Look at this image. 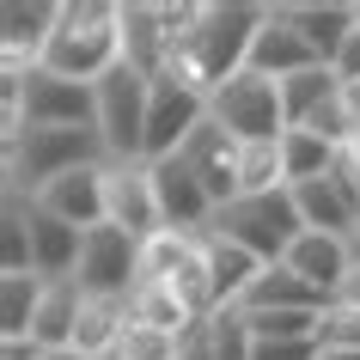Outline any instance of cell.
<instances>
[{
  "label": "cell",
  "mask_w": 360,
  "mask_h": 360,
  "mask_svg": "<svg viewBox=\"0 0 360 360\" xmlns=\"http://www.w3.org/2000/svg\"><path fill=\"white\" fill-rule=\"evenodd\" d=\"M122 330H129V300H92V293H86L74 348H79L86 360H92V354H110L116 342H122Z\"/></svg>",
  "instance_id": "d4e9b609"
},
{
  "label": "cell",
  "mask_w": 360,
  "mask_h": 360,
  "mask_svg": "<svg viewBox=\"0 0 360 360\" xmlns=\"http://www.w3.org/2000/svg\"><path fill=\"white\" fill-rule=\"evenodd\" d=\"M19 116L25 129H98V86L37 68L19 79Z\"/></svg>",
  "instance_id": "52a82bcc"
},
{
  "label": "cell",
  "mask_w": 360,
  "mask_h": 360,
  "mask_svg": "<svg viewBox=\"0 0 360 360\" xmlns=\"http://www.w3.org/2000/svg\"><path fill=\"white\" fill-rule=\"evenodd\" d=\"M263 19H269V6H245V0L214 6L208 0L202 25L171 49L165 74L177 79V86H190V92L208 98L214 86H226L232 74H245V56H250V43H257V31H263Z\"/></svg>",
  "instance_id": "6da1fadb"
},
{
  "label": "cell",
  "mask_w": 360,
  "mask_h": 360,
  "mask_svg": "<svg viewBox=\"0 0 360 360\" xmlns=\"http://www.w3.org/2000/svg\"><path fill=\"white\" fill-rule=\"evenodd\" d=\"M0 360H43V348L31 336H0Z\"/></svg>",
  "instance_id": "d590c367"
},
{
  "label": "cell",
  "mask_w": 360,
  "mask_h": 360,
  "mask_svg": "<svg viewBox=\"0 0 360 360\" xmlns=\"http://www.w3.org/2000/svg\"><path fill=\"white\" fill-rule=\"evenodd\" d=\"M92 360H129V354H122V348H110V354H92Z\"/></svg>",
  "instance_id": "60d3db41"
},
{
  "label": "cell",
  "mask_w": 360,
  "mask_h": 360,
  "mask_svg": "<svg viewBox=\"0 0 360 360\" xmlns=\"http://www.w3.org/2000/svg\"><path fill=\"white\" fill-rule=\"evenodd\" d=\"M116 19H122V61L134 74L159 79L165 61H171V37L159 25V0H129V6H116Z\"/></svg>",
  "instance_id": "ac0fdd59"
},
{
  "label": "cell",
  "mask_w": 360,
  "mask_h": 360,
  "mask_svg": "<svg viewBox=\"0 0 360 360\" xmlns=\"http://www.w3.org/2000/svg\"><path fill=\"white\" fill-rule=\"evenodd\" d=\"M245 68L250 74H263V79H293V74H305V68H323L318 56H311V43L293 31V25L281 19V6H269V19H263V31H257V43H250V56H245Z\"/></svg>",
  "instance_id": "9a60e30c"
},
{
  "label": "cell",
  "mask_w": 360,
  "mask_h": 360,
  "mask_svg": "<svg viewBox=\"0 0 360 360\" xmlns=\"http://www.w3.org/2000/svg\"><path fill=\"white\" fill-rule=\"evenodd\" d=\"M208 122V98L190 92V86H177L171 74L153 79V104H147V165L159 159H177L184 141Z\"/></svg>",
  "instance_id": "8fae6325"
},
{
  "label": "cell",
  "mask_w": 360,
  "mask_h": 360,
  "mask_svg": "<svg viewBox=\"0 0 360 360\" xmlns=\"http://www.w3.org/2000/svg\"><path fill=\"white\" fill-rule=\"evenodd\" d=\"M238 153L245 147H238L220 122H202V129L184 141V153H177V159L202 177V190L214 195V214L226 208V202H238Z\"/></svg>",
  "instance_id": "7c38bea8"
},
{
  "label": "cell",
  "mask_w": 360,
  "mask_h": 360,
  "mask_svg": "<svg viewBox=\"0 0 360 360\" xmlns=\"http://www.w3.org/2000/svg\"><path fill=\"white\" fill-rule=\"evenodd\" d=\"M208 122L238 141V147H257V141H281L287 134V110H281V86L263 74H232L226 86L208 92Z\"/></svg>",
  "instance_id": "5b68a950"
},
{
  "label": "cell",
  "mask_w": 360,
  "mask_h": 360,
  "mask_svg": "<svg viewBox=\"0 0 360 360\" xmlns=\"http://www.w3.org/2000/svg\"><path fill=\"white\" fill-rule=\"evenodd\" d=\"M43 360H86L79 348H43Z\"/></svg>",
  "instance_id": "f35d334b"
},
{
  "label": "cell",
  "mask_w": 360,
  "mask_h": 360,
  "mask_svg": "<svg viewBox=\"0 0 360 360\" xmlns=\"http://www.w3.org/2000/svg\"><path fill=\"white\" fill-rule=\"evenodd\" d=\"M195 257V232H171L159 226L153 238H141V281H171L177 269Z\"/></svg>",
  "instance_id": "f1b7e54d"
},
{
  "label": "cell",
  "mask_w": 360,
  "mask_h": 360,
  "mask_svg": "<svg viewBox=\"0 0 360 360\" xmlns=\"http://www.w3.org/2000/svg\"><path fill=\"white\" fill-rule=\"evenodd\" d=\"M323 305L330 300H323L318 287H305L287 263H269L263 275L250 281V293L238 300V311H323Z\"/></svg>",
  "instance_id": "44dd1931"
},
{
  "label": "cell",
  "mask_w": 360,
  "mask_h": 360,
  "mask_svg": "<svg viewBox=\"0 0 360 360\" xmlns=\"http://www.w3.org/2000/svg\"><path fill=\"white\" fill-rule=\"evenodd\" d=\"M318 348H360V305H323Z\"/></svg>",
  "instance_id": "1f68e13d"
},
{
  "label": "cell",
  "mask_w": 360,
  "mask_h": 360,
  "mask_svg": "<svg viewBox=\"0 0 360 360\" xmlns=\"http://www.w3.org/2000/svg\"><path fill=\"white\" fill-rule=\"evenodd\" d=\"M43 214H56V220H68V226L92 232L104 226V165H86V171H68V177H56L43 195H31Z\"/></svg>",
  "instance_id": "2e32d148"
},
{
  "label": "cell",
  "mask_w": 360,
  "mask_h": 360,
  "mask_svg": "<svg viewBox=\"0 0 360 360\" xmlns=\"http://www.w3.org/2000/svg\"><path fill=\"white\" fill-rule=\"evenodd\" d=\"M147 104L153 79L134 74L129 61L98 79V134H104L110 159H147Z\"/></svg>",
  "instance_id": "8992f818"
},
{
  "label": "cell",
  "mask_w": 360,
  "mask_h": 360,
  "mask_svg": "<svg viewBox=\"0 0 360 360\" xmlns=\"http://www.w3.org/2000/svg\"><path fill=\"white\" fill-rule=\"evenodd\" d=\"M330 305H360V263L348 269V281L336 287V300H330Z\"/></svg>",
  "instance_id": "8d00e7d4"
},
{
  "label": "cell",
  "mask_w": 360,
  "mask_h": 360,
  "mask_svg": "<svg viewBox=\"0 0 360 360\" xmlns=\"http://www.w3.org/2000/svg\"><path fill=\"white\" fill-rule=\"evenodd\" d=\"M56 25H61V0H6L0 6V79L37 74Z\"/></svg>",
  "instance_id": "ba28073f"
},
{
  "label": "cell",
  "mask_w": 360,
  "mask_h": 360,
  "mask_svg": "<svg viewBox=\"0 0 360 360\" xmlns=\"http://www.w3.org/2000/svg\"><path fill=\"white\" fill-rule=\"evenodd\" d=\"M43 287H49L43 275H0V336H31Z\"/></svg>",
  "instance_id": "4316f807"
},
{
  "label": "cell",
  "mask_w": 360,
  "mask_h": 360,
  "mask_svg": "<svg viewBox=\"0 0 360 360\" xmlns=\"http://www.w3.org/2000/svg\"><path fill=\"white\" fill-rule=\"evenodd\" d=\"M257 360H323L318 342H257Z\"/></svg>",
  "instance_id": "d6a6232c"
},
{
  "label": "cell",
  "mask_w": 360,
  "mask_h": 360,
  "mask_svg": "<svg viewBox=\"0 0 360 360\" xmlns=\"http://www.w3.org/2000/svg\"><path fill=\"white\" fill-rule=\"evenodd\" d=\"M281 159H287V190H300V184H318V177L336 171L342 147H330V141L311 134V129H287L281 134Z\"/></svg>",
  "instance_id": "cb8c5ba5"
},
{
  "label": "cell",
  "mask_w": 360,
  "mask_h": 360,
  "mask_svg": "<svg viewBox=\"0 0 360 360\" xmlns=\"http://www.w3.org/2000/svg\"><path fill=\"white\" fill-rule=\"evenodd\" d=\"M220 238H232V245H245L250 257H263V263H281L287 250L300 245V202H293V190H275V195H238V202H226V208L214 214V226Z\"/></svg>",
  "instance_id": "277c9868"
},
{
  "label": "cell",
  "mask_w": 360,
  "mask_h": 360,
  "mask_svg": "<svg viewBox=\"0 0 360 360\" xmlns=\"http://www.w3.org/2000/svg\"><path fill=\"white\" fill-rule=\"evenodd\" d=\"M348 250H354V263H360V232H354V238H348Z\"/></svg>",
  "instance_id": "b9f144b4"
},
{
  "label": "cell",
  "mask_w": 360,
  "mask_h": 360,
  "mask_svg": "<svg viewBox=\"0 0 360 360\" xmlns=\"http://www.w3.org/2000/svg\"><path fill=\"white\" fill-rule=\"evenodd\" d=\"M195 245H202V263H208V281H214L220 311H232V305L250 293V281L269 269L263 257H250L245 245H232V238H220V232H195Z\"/></svg>",
  "instance_id": "ffe728a7"
},
{
  "label": "cell",
  "mask_w": 360,
  "mask_h": 360,
  "mask_svg": "<svg viewBox=\"0 0 360 360\" xmlns=\"http://www.w3.org/2000/svg\"><path fill=\"white\" fill-rule=\"evenodd\" d=\"M129 318L134 323H153V330H171V336H190V330H195V318L184 311V300L171 293V281H134Z\"/></svg>",
  "instance_id": "484cf974"
},
{
  "label": "cell",
  "mask_w": 360,
  "mask_h": 360,
  "mask_svg": "<svg viewBox=\"0 0 360 360\" xmlns=\"http://www.w3.org/2000/svg\"><path fill=\"white\" fill-rule=\"evenodd\" d=\"M275 190H287L281 141H257L238 153V195H275Z\"/></svg>",
  "instance_id": "83f0119b"
},
{
  "label": "cell",
  "mask_w": 360,
  "mask_h": 360,
  "mask_svg": "<svg viewBox=\"0 0 360 360\" xmlns=\"http://www.w3.org/2000/svg\"><path fill=\"white\" fill-rule=\"evenodd\" d=\"M104 226L129 232V238H153V232L165 226L147 159H110L104 165Z\"/></svg>",
  "instance_id": "9c48e42d"
},
{
  "label": "cell",
  "mask_w": 360,
  "mask_h": 360,
  "mask_svg": "<svg viewBox=\"0 0 360 360\" xmlns=\"http://www.w3.org/2000/svg\"><path fill=\"white\" fill-rule=\"evenodd\" d=\"M323 360H360V348H323Z\"/></svg>",
  "instance_id": "ab89813d"
},
{
  "label": "cell",
  "mask_w": 360,
  "mask_h": 360,
  "mask_svg": "<svg viewBox=\"0 0 360 360\" xmlns=\"http://www.w3.org/2000/svg\"><path fill=\"white\" fill-rule=\"evenodd\" d=\"M208 336H214V360H257V336L238 311H214Z\"/></svg>",
  "instance_id": "f546056e"
},
{
  "label": "cell",
  "mask_w": 360,
  "mask_h": 360,
  "mask_svg": "<svg viewBox=\"0 0 360 360\" xmlns=\"http://www.w3.org/2000/svg\"><path fill=\"white\" fill-rule=\"evenodd\" d=\"M79 250H86V232L56 220V214H43L31 202V275H43V281H74Z\"/></svg>",
  "instance_id": "e0dca14e"
},
{
  "label": "cell",
  "mask_w": 360,
  "mask_h": 360,
  "mask_svg": "<svg viewBox=\"0 0 360 360\" xmlns=\"http://www.w3.org/2000/svg\"><path fill=\"white\" fill-rule=\"evenodd\" d=\"M342 98H348V110H354V129H360V79H354V86H342Z\"/></svg>",
  "instance_id": "74e56055"
},
{
  "label": "cell",
  "mask_w": 360,
  "mask_h": 360,
  "mask_svg": "<svg viewBox=\"0 0 360 360\" xmlns=\"http://www.w3.org/2000/svg\"><path fill=\"white\" fill-rule=\"evenodd\" d=\"M177 342H184V336H171V330H153V323H134V318H129V330H122L116 348H122L129 360H177Z\"/></svg>",
  "instance_id": "4dcf8cb0"
},
{
  "label": "cell",
  "mask_w": 360,
  "mask_h": 360,
  "mask_svg": "<svg viewBox=\"0 0 360 360\" xmlns=\"http://www.w3.org/2000/svg\"><path fill=\"white\" fill-rule=\"evenodd\" d=\"M342 98V79L336 68H305V74L281 79V110H287V129H305L311 116H323L330 104Z\"/></svg>",
  "instance_id": "603a6c76"
},
{
  "label": "cell",
  "mask_w": 360,
  "mask_h": 360,
  "mask_svg": "<svg viewBox=\"0 0 360 360\" xmlns=\"http://www.w3.org/2000/svg\"><path fill=\"white\" fill-rule=\"evenodd\" d=\"M86 165H110L98 129H25L19 141H6V195H43L56 177Z\"/></svg>",
  "instance_id": "3957f363"
},
{
  "label": "cell",
  "mask_w": 360,
  "mask_h": 360,
  "mask_svg": "<svg viewBox=\"0 0 360 360\" xmlns=\"http://www.w3.org/2000/svg\"><path fill=\"white\" fill-rule=\"evenodd\" d=\"M305 287H318L323 300H336V287L348 281V269H354V250L348 238H330V232H300V245L281 257Z\"/></svg>",
  "instance_id": "d6986e66"
},
{
  "label": "cell",
  "mask_w": 360,
  "mask_h": 360,
  "mask_svg": "<svg viewBox=\"0 0 360 360\" xmlns=\"http://www.w3.org/2000/svg\"><path fill=\"white\" fill-rule=\"evenodd\" d=\"M177 360H214V336H208V323H195L190 336L177 342Z\"/></svg>",
  "instance_id": "836d02e7"
},
{
  "label": "cell",
  "mask_w": 360,
  "mask_h": 360,
  "mask_svg": "<svg viewBox=\"0 0 360 360\" xmlns=\"http://www.w3.org/2000/svg\"><path fill=\"white\" fill-rule=\"evenodd\" d=\"M74 281L92 300H129L134 281H141V238H129V232H116V226H92Z\"/></svg>",
  "instance_id": "30bf717a"
},
{
  "label": "cell",
  "mask_w": 360,
  "mask_h": 360,
  "mask_svg": "<svg viewBox=\"0 0 360 360\" xmlns=\"http://www.w3.org/2000/svg\"><path fill=\"white\" fill-rule=\"evenodd\" d=\"M336 79H342V86H354V79H360V25H354V37L342 43V56H336Z\"/></svg>",
  "instance_id": "e575fe53"
},
{
  "label": "cell",
  "mask_w": 360,
  "mask_h": 360,
  "mask_svg": "<svg viewBox=\"0 0 360 360\" xmlns=\"http://www.w3.org/2000/svg\"><path fill=\"white\" fill-rule=\"evenodd\" d=\"M153 190H159V214H165L171 232H208L214 226V195L202 190L184 159H159L153 165Z\"/></svg>",
  "instance_id": "4fadbf2b"
},
{
  "label": "cell",
  "mask_w": 360,
  "mask_h": 360,
  "mask_svg": "<svg viewBox=\"0 0 360 360\" xmlns=\"http://www.w3.org/2000/svg\"><path fill=\"white\" fill-rule=\"evenodd\" d=\"M281 19L311 43V56L323 68H336L342 43L354 37V25H360V6L354 0H293V6H281Z\"/></svg>",
  "instance_id": "5bb4252c"
},
{
  "label": "cell",
  "mask_w": 360,
  "mask_h": 360,
  "mask_svg": "<svg viewBox=\"0 0 360 360\" xmlns=\"http://www.w3.org/2000/svg\"><path fill=\"white\" fill-rule=\"evenodd\" d=\"M43 68L79 86H98L110 68H122V19L110 0H61V25L43 49Z\"/></svg>",
  "instance_id": "7a4b0ae2"
},
{
  "label": "cell",
  "mask_w": 360,
  "mask_h": 360,
  "mask_svg": "<svg viewBox=\"0 0 360 360\" xmlns=\"http://www.w3.org/2000/svg\"><path fill=\"white\" fill-rule=\"evenodd\" d=\"M79 305H86V287L79 281H49L43 287L37 318H31V342H37V348H74Z\"/></svg>",
  "instance_id": "7402d4cb"
}]
</instances>
